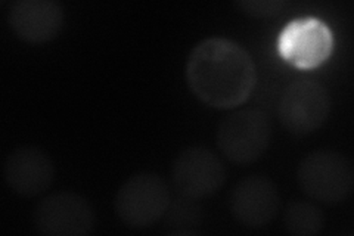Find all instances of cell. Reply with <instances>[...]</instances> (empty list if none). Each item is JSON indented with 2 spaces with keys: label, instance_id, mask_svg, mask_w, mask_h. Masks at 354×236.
Wrapping results in <instances>:
<instances>
[{
  "label": "cell",
  "instance_id": "1",
  "mask_svg": "<svg viewBox=\"0 0 354 236\" xmlns=\"http://www.w3.org/2000/svg\"><path fill=\"white\" fill-rule=\"evenodd\" d=\"M185 75L195 98L216 109L247 102L257 83L256 62L250 52L225 37H208L195 44Z\"/></svg>",
  "mask_w": 354,
  "mask_h": 236
},
{
  "label": "cell",
  "instance_id": "2",
  "mask_svg": "<svg viewBox=\"0 0 354 236\" xmlns=\"http://www.w3.org/2000/svg\"><path fill=\"white\" fill-rule=\"evenodd\" d=\"M295 176L310 199L326 206L344 202L354 188L353 163L344 154L332 149H316L304 155Z\"/></svg>",
  "mask_w": 354,
  "mask_h": 236
},
{
  "label": "cell",
  "instance_id": "3",
  "mask_svg": "<svg viewBox=\"0 0 354 236\" xmlns=\"http://www.w3.org/2000/svg\"><path fill=\"white\" fill-rule=\"evenodd\" d=\"M171 206L169 185L157 173L140 172L129 176L118 188L114 211L124 226L142 230L165 217Z\"/></svg>",
  "mask_w": 354,
  "mask_h": 236
},
{
  "label": "cell",
  "instance_id": "4",
  "mask_svg": "<svg viewBox=\"0 0 354 236\" xmlns=\"http://www.w3.org/2000/svg\"><path fill=\"white\" fill-rule=\"evenodd\" d=\"M272 122L259 108H243L226 116L216 130L217 148L227 161L250 165L259 161L272 142Z\"/></svg>",
  "mask_w": 354,
  "mask_h": 236
},
{
  "label": "cell",
  "instance_id": "5",
  "mask_svg": "<svg viewBox=\"0 0 354 236\" xmlns=\"http://www.w3.org/2000/svg\"><path fill=\"white\" fill-rule=\"evenodd\" d=\"M332 108L328 89L316 80L301 78L281 93L278 116L282 126L295 136H306L322 127Z\"/></svg>",
  "mask_w": 354,
  "mask_h": 236
},
{
  "label": "cell",
  "instance_id": "6",
  "mask_svg": "<svg viewBox=\"0 0 354 236\" xmlns=\"http://www.w3.org/2000/svg\"><path fill=\"white\" fill-rule=\"evenodd\" d=\"M91 202L71 190H58L41 198L32 211L35 229L44 236H86L95 229Z\"/></svg>",
  "mask_w": 354,
  "mask_h": 236
},
{
  "label": "cell",
  "instance_id": "7",
  "mask_svg": "<svg viewBox=\"0 0 354 236\" xmlns=\"http://www.w3.org/2000/svg\"><path fill=\"white\" fill-rule=\"evenodd\" d=\"M226 165L205 146H189L177 154L171 165L173 185L183 198L198 201L217 194L226 183Z\"/></svg>",
  "mask_w": 354,
  "mask_h": 236
},
{
  "label": "cell",
  "instance_id": "8",
  "mask_svg": "<svg viewBox=\"0 0 354 236\" xmlns=\"http://www.w3.org/2000/svg\"><path fill=\"white\" fill-rule=\"evenodd\" d=\"M278 49L282 60L300 70H313L334 51V33L322 19L306 17L291 21L281 31Z\"/></svg>",
  "mask_w": 354,
  "mask_h": 236
},
{
  "label": "cell",
  "instance_id": "9",
  "mask_svg": "<svg viewBox=\"0 0 354 236\" xmlns=\"http://www.w3.org/2000/svg\"><path fill=\"white\" fill-rule=\"evenodd\" d=\"M229 210L242 226L266 228L281 210L279 189L272 179L261 174L242 177L230 190Z\"/></svg>",
  "mask_w": 354,
  "mask_h": 236
},
{
  "label": "cell",
  "instance_id": "10",
  "mask_svg": "<svg viewBox=\"0 0 354 236\" xmlns=\"http://www.w3.org/2000/svg\"><path fill=\"white\" fill-rule=\"evenodd\" d=\"M3 179L12 192L32 198L52 186L55 164L46 151L32 145H22L6 155Z\"/></svg>",
  "mask_w": 354,
  "mask_h": 236
},
{
  "label": "cell",
  "instance_id": "11",
  "mask_svg": "<svg viewBox=\"0 0 354 236\" xmlns=\"http://www.w3.org/2000/svg\"><path fill=\"white\" fill-rule=\"evenodd\" d=\"M65 12L55 0H17L8 10V24L14 35L30 44L57 39L64 27Z\"/></svg>",
  "mask_w": 354,
  "mask_h": 236
},
{
  "label": "cell",
  "instance_id": "12",
  "mask_svg": "<svg viewBox=\"0 0 354 236\" xmlns=\"http://www.w3.org/2000/svg\"><path fill=\"white\" fill-rule=\"evenodd\" d=\"M324 211L310 201H290L283 208V228L294 236H316L325 229Z\"/></svg>",
  "mask_w": 354,
  "mask_h": 236
},
{
  "label": "cell",
  "instance_id": "13",
  "mask_svg": "<svg viewBox=\"0 0 354 236\" xmlns=\"http://www.w3.org/2000/svg\"><path fill=\"white\" fill-rule=\"evenodd\" d=\"M239 9L243 14L252 18H270L281 14V10L286 6L282 0H242L238 2Z\"/></svg>",
  "mask_w": 354,
  "mask_h": 236
}]
</instances>
